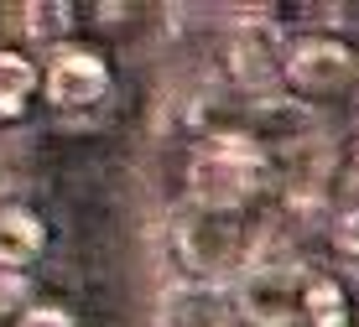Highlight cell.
Masks as SVG:
<instances>
[{
	"label": "cell",
	"instance_id": "6da1fadb",
	"mask_svg": "<svg viewBox=\"0 0 359 327\" xmlns=\"http://www.w3.org/2000/svg\"><path fill=\"white\" fill-rule=\"evenodd\" d=\"M276 187V161L271 151L234 130H208V141H198L188 161V193L198 208L214 213H250L255 197H266Z\"/></svg>",
	"mask_w": 359,
	"mask_h": 327
},
{
	"label": "cell",
	"instance_id": "7a4b0ae2",
	"mask_svg": "<svg viewBox=\"0 0 359 327\" xmlns=\"http://www.w3.org/2000/svg\"><path fill=\"white\" fill-rule=\"evenodd\" d=\"M177 255L188 265V281H214L219 286V275L240 281L261 260V239L250 234L245 213H214V208L188 203L177 213Z\"/></svg>",
	"mask_w": 359,
	"mask_h": 327
},
{
	"label": "cell",
	"instance_id": "3957f363",
	"mask_svg": "<svg viewBox=\"0 0 359 327\" xmlns=\"http://www.w3.org/2000/svg\"><path fill=\"white\" fill-rule=\"evenodd\" d=\"M313 275H318L313 265H302L292 255H281V260L261 255L234 281V307H240V317L250 327H302Z\"/></svg>",
	"mask_w": 359,
	"mask_h": 327
},
{
	"label": "cell",
	"instance_id": "277c9868",
	"mask_svg": "<svg viewBox=\"0 0 359 327\" xmlns=\"http://www.w3.org/2000/svg\"><path fill=\"white\" fill-rule=\"evenodd\" d=\"M281 83L297 94V104H307V99L349 94V89H359V53L344 42V36H333V32L292 36Z\"/></svg>",
	"mask_w": 359,
	"mask_h": 327
},
{
	"label": "cell",
	"instance_id": "5b68a950",
	"mask_svg": "<svg viewBox=\"0 0 359 327\" xmlns=\"http://www.w3.org/2000/svg\"><path fill=\"white\" fill-rule=\"evenodd\" d=\"M287 47H292V32L271 27L266 16H245L219 36V62H224L229 83L250 94H266L281 83V68H287Z\"/></svg>",
	"mask_w": 359,
	"mask_h": 327
},
{
	"label": "cell",
	"instance_id": "8992f818",
	"mask_svg": "<svg viewBox=\"0 0 359 327\" xmlns=\"http://www.w3.org/2000/svg\"><path fill=\"white\" fill-rule=\"evenodd\" d=\"M42 94L63 115H83V109H94L109 94V62L89 53V47H57L42 73Z\"/></svg>",
	"mask_w": 359,
	"mask_h": 327
},
{
	"label": "cell",
	"instance_id": "52a82bcc",
	"mask_svg": "<svg viewBox=\"0 0 359 327\" xmlns=\"http://www.w3.org/2000/svg\"><path fill=\"white\" fill-rule=\"evenodd\" d=\"M162 327H229V291L214 281H177L162 296Z\"/></svg>",
	"mask_w": 359,
	"mask_h": 327
},
{
	"label": "cell",
	"instance_id": "ba28073f",
	"mask_svg": "<svg viewBox=\"0 0 359 327\" xmlns=\"http://www.w3.org/2000/svg\"><path fill=\"white\" fill-rule=\"evenodd\" d=\"M42 89V68L21 47H0V125H16Z\"/></svg>",
	"mask_w": 359,
	"mask_h": 327
},
{
	"label": "cell",
	"instance_id": "9c48e42d",
	"mask_svg": "<svg viewBox=\"0 0 359 327\" xmlns=\"http://www.w3.org/2000/svg\"><path fill=\"white\" fill-rule=\"evenodd\" d=\"M302 327H359V312H354V286L344 275H313L307 286V312H302Z\"/></svg>",
	"mask_w": 359,
	"mask_h": 327
},
{
	"label": "cell",
	"instance_id": "30bf717a",
	"mask_svg": "<svg viewBox=\"0 0 359 327\" xmlns=\"http://www.w3.org/2000/svg\"><path fill=\"white\" fill-rule=\"evenodd\" d=\"M47 249L42 218L27 208H0V270H27Z\"/></svg>",
	"mask_w": 359,
	"mask_h": 327
},
{
	"label": "cell",
	"instance_id": "8fae6325",
	"mask_svg": "<svg viewBox=\"0 0 359 327\" xmlns=\"http://www.w3.org/2000/svg\"><path fill=\"white\" fill-rule=\"evenodd\" d=\"M68 27H73L68 0H32V6H21V32H27V42H63Z\"/></svg>",
	"mask_w": 359,
	"mask_h": 327
},
{
	"label": "cell",
	"instance_id": "7c38bea8",
	"mask_svg": "<svg viewBox=\"0 0 359 327\" xmlns=\"http://www.w3.org/2000/svg\"><path fill=\"white\" fill-rule=\"evenodd\" d=\"M328 187H339V193H328V197H339V208H359V135L344 146V156H339V167H333V182Z\"/></svg>",
	"mask_w": 359,
	"mask_h": 327
},
{
	"label": "cell",
	"instance_id": "4fadbf2b",
	"mask_svg": "<svg viewBox=\"0 0 359 327\" xmlns=\"http://www.w3.org/2000/svg\"><path fill=\"white\" fill-rule=\"evenodd\" d=\"M328 239H333V255H344L349 265H359V208H339L333 203Z\"/></svg>",
	"mask_w": 359,
	"mask_h": 327
},
{
	"label": "cell",
	"instance_id": "5bb4252c",
	"mask_svg": "<svg viewBox=\"0 0 359 327\" xmlns=\"http://www.w3.org/2000/svg\"><path fill=\"white\" fill-rule=\"evenodd\" d=\"M36 307L32 301V286L21 270H0V317H27Z\"/></svg>",
	"mask_w": 359,
	"mask_h": 327
},
{
	"label": "cell",
	"instance_id": "9a60e30c",
	"mask_svg": "<svg viewBox=\"0 0 359 327\" xmlns=\"http://www.w3.org/2000/svg\"><path fill=\"white\" fill-rule=\"evenodd\" d=\"M11 327H73V317H68L63 307H42V301H36L27 317H16Z\"/></svg>",
	"mask_w": 359,
	"mask_h": 327
}]
</instances>
